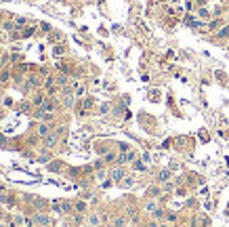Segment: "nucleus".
<instances>
[{
	"mask_svg": "<svg viewBox=\"0 0 229 227\" xmlns=\"http://www.w3.org/2000/svg\"><path fill=\"white\" fill-rule=\"evenodd\" d=\"M55 80H57V86H61V89H65V86H67V82H69L65 74H59V76H57Z\"/></svg>",
	"mask_w": 229,
	"mask_h": 227,
	"instance_id": "12",
	"label": "nucleus"
},
{
	"mask_svg": "<svg viewBox=\"0 0 229 227\" xmlns=\"http://www.w3.org/2000/svg\"><path fill=\"white\" fill-rule=\"evenodd\" d=\"M145 227H160V223H158V221L153 219V221H149V223H147V225H145Z\"/></svg>",
	"mask_w": 229,
	"mask_h": 227,
	"instance_id": "30",
	"label": "nucleus"
},
{
	"mask_svg": "<svg viewBox=\"0 0 229 227\" xmlns=\"http://www.w3.org/2000/svg\"><path fill=\"white\" fill-rule=\"evenodd\" d=\"M48 168H50V170H59L61 166H59V162H53V164H48Z\"/></svg>",
	"mask_w": 229,
	"mask_h": 227,
	"instance_id": "29",
	"label": "nucleus"
},
{
	"mask_svg": "<svg viewBox=\"0 0 229 227\" xmlns=\"http://www.w3.org/2000/svg\"><path fill=\"white\" fill-rule=\"evenodd\" d=\"M145 168H147V164H145V162H141V160H135V162H133V170H139V173H143Z\"/></svg>",
	"mask_w": 229,
	"mask_h": 227,
	"instance_id": "16",
	"label": "nucleus"
},
{
	"mask_svg": "<svg viewBox=\"0 0 229 227\" xmlns=\"http://www.w3.org/2000/svg\"><path fill=\"white\" fill-rule=\"evenodd\" d=\"M126 225V217H116L111 221V227H124Z\"/></svg>",
	"mask_w": 229,
	"mask_h": 227,
	"instance_id": "17",
	"label": "nucleus"
},
{
	"mask_svg": "<svg viewBox=\"0 0 229 227\" xmlns=\"http://www.w3.org/2000/svg\"><path fill=\"white\" fill-rule=\"evenodd\" d=\"M46 103V97L42 92H36V95H32V105H36V107H42Z\"/></svg>",
	"mask_w": 229,
	"mask_h": 227,
	"instance_id": "6",
	"label": "nucleus"
},
{
	"mask_svg": "<svg viewBox=\"0 0 229 227\" xmlns=\"http://www.w3.org/2000/svg\"><path fill=\"white\" fill-rule=\"evenodd\" d=\"M160 193H162V187H149V189H147V196H149V198H153V200H156Z\"/></svg>",
	"mask_w": 229,
	"mask_h": 227,
	"instance_id": "15",
	"label": "nucleus"
},
{
	"mask_svg": "<svg viewBox=\"0 0 229 227\" xmlns=\"http://www.w3.org/2000/svg\"><path fill=\"white\" fill-rule=\"evenodd\" d=\"M63 53H65V48H63V46H61V44L53 46V55H63Z\"/></svg>",
	"mask_w": 229,
	"mask_h": 227,
	"instance_id": "22",
	"label": "nucleus"
},
{
	"mask_svg": "<svg viewBox=\"0 0 229 227\" xmlns=\"http://www.w3.org/2000/svg\"><path fill=\"white\" fill-rule=\"evenodd\" d=\"M177 219H179L177 212H168V215H166V223H177Z\"/></svg>",
	"mask_w": 229,
	"mask_h": 227,
	"instance_id": "21",
	"label": "nucleus"
},
{
	"mask_svg": "<svg viewBox=\"0 0 229 227\" xmlns=\"http://www.w3.org/2000/svg\"><path fill=\"white\" fill-rule=\"evenodd\" d=\"M74 223H76L78 227L82 225V215H76V217H74Z\"/></svg>",
	"mask_w": 229,
	"mask_h": 227,
	"instance_id": "28",
	"label": "nucleus"
},
{
	"mask_svg": "<svg viewBox=\"0 0 229 227\" xmlns=\"http://www.w3.org/2000/svg\"><path fill=\"white\" fill-rule=\"evenodd\" d=\"M30 107H32V103H21V105H19L21 112H30Z\"/></svg>",
	"mask_w": 229,
	"mask_h": 227,
	"instance_id": "25",
	"label": "nucleus"
},
{
	"mask_svg": "<svg viewBox=\"0 0 229 227\" xmlns=\"http://www.w3.org/2000/svg\"><path fill=\"white\" fill-rule=\"evenodd\" d=\"M57 141H59V137L50 133L48 137H44V147H55V145H57Z\"/></svg>",
	"mask_w": 229,
	"mask_h": 227,
	"instance_id": "10",
	"label": "nucleus"
},
{
	"mask_svg": "<svg viewBox=\"0 0 229 227\" xmlns=\"http://www.w3.org/2000/svg\"><path fill=\"white\" fill-rule=\"evenodd\" d=\"M8 80V72H0V82H6Z\"/></svg>",
	"mask_w": 229,
	"mask_h": 227,
	"instance_id": "27",
	"label": "nucleus"
},
{
	"mask_svg": "<svg viewBox=\"0 0 229 227\" xmlns=\"http://www.w3.org/2000/svg\"><path fill=\"white\" fill-rule=\"evenodd\" d=\"M170 177H173V173H170V168H164V170H160L158 173V183H168L170 181Z\"/></svg>",
	"mask_w": 229,
	"mask_h": 227,
	"instance_id": "4",
	"label": "nucleus"
},
{
	"mask_svg": "<svg viewBox=\"0 0 229 227\" xmlns=\"http://www.w3.org/2000/svg\"><path fill=\"white\" fill-rule=\"evenodd\" d=\"M74 212H76V215H86V212H89V204H86V200H78V202H74Z\"/></svg>",
	"mask_w": 229,
	"mask_h": 227,
	"instance_id": "2",
	"label": "nucleus"
},
{
	"mask_svg": "<svg viewBox=\"0 0 229 227\" xmlns=\"http://www.w3.org/2000/svg\"><path fill=\"white\" fill-rule=\"evenodd\" d=\"M227 36H229V25H225L223 30L217 32V38H227Z\"/></svg>",
	"mask_w": 229,
	"mask_h": 227,
	"instance_id": "19",
	"label": "nucleus"
},
{
	"mask_svg": "<svg viewBox=\"0 0 229 227\" xmlns=\"http://www.w3.org/2000/svg\"><path fill=\"white\" fill-rule=\"evenodd\" d=\"M4 219H6V212H4V210H0V221H4Z\"/></svg>",
	"mask_w": 229,
	"mask_h": 227,
	"instance_id": "33",
	"label": "nucleus"
},
{
	"mask_svg": "<svg viewBox=\"0 0 229 227\" xmlns=\"http://www.w3.org/2000/svg\"><path fill=\"white\" fill-rule=\"evenodd\" d=\"M0 227H6V225H4V223H0Z\"/></svg>",
	"mask_w": 229,
	"mask_h": 227,
	"instance_id": "34",
	"label": "nucleus"
},
{
	"mask_svg": "<svg viewBox=\"0 0 229 227\" xmlns=\"http://www.w3.org/2000/svg\"><path fill=\"white\" fill-rule=\"evenodd\" d=\"M158 208H160V206H158V200H153V198H151V200H147V202H145V212L153 215Z\"/></svg>",
	"mask_w": 229,
	"mask_h": 227,
	"instance_id": "8",
	"label": "nucleus"
},
{
	"mask_svg": "<svg viewBox=\"0 0 229 227\" xmlns=\"http://www.w3.org/2000/svg\"><path fill=\"white\" fill-rule=\"evenodd\" d=\"M44 84V80L38 76V74H30L27 76V82H25V91H34V89H38V86H42Z\"/></svg>",
	"mask_w": 229,
	"mask_h": 227,
	"instance_id": "1",
	"label": "nucleus"
},
{
	"mask_svg": "<svg viewBox=\"0 0 229 227\" xmlns=\"http://www.w3.org/2000/svg\"><path fill=\"white\" fill-rule=\"evenodd\" d=\"M89 225L91 227H99L101 225V217H99L97 212H91V215H89Z\"/></svg>",
	"mask_w": 229,
	"mask_h": 227,
	"instance_id": "11",
	"label": "nucleus"
},
{
	"mask_svg": "<svg viewBox=\"0 0 229 227\" xmlns=\"http://www.w3.org/2000/svg\"><path fill=\"white\" fill-rule=\"evenodd\" d=\"M195 4H200V8H202V6L206 4V0H195Z\"/></svg>",
	"mask_w": 229,
	"mask_h": 227,
	"instance_id": "32",
	"label": "nucleus"
},
{
	"mask_svg": "<svg viewBox=\"0 0 229 227\" xmlns=\"http://www.w3.org/2000/svg\"><path fill=\"white\" fill-rule=\"evenodd\" d=\"M219 23H221L219 19H212V21L208 23V30H217V25H219Z\"/></svg>",
	"mask_w": 229,
	"mask_h": 227,
	"instance_id": "24",
	"label": "nucleus"
},
{
	"mask_svg": "<svg viewBox=\"0 0 229 227\" xmlns=\"http://www.w3.org/2000/svg\"><path fill=\"white\" fill-rule=\"evenodd\" d=\"M103 162H107V164H116V162H118V154H116V151H105Z\"/></svg>",
	"mask_w": 229,
	"mask_h": 227,
	"instance_id": "9",
	"label": "nucleus"
},
{
	"mask_svg": "<svg viewBox=\"0 0 229 227\" xmlns=\"http://www.w3.org/2000/svg\"><path fill=\"white\" fill-rule=\"evenodd\" d=\"M72 210H74V204H72V202H67V200H63V202H61V212H63V215H67V212H72Z\"/></svg>",
	"mask_w": 229,
	"mask_h": 227,
	"instance_id": "13",
	"label": "nucleus"
},
{
	"mask_svg": "<svg viewBox=\"0 0 229 227\" xmlns=\"http://www.w3.org/2000/svg\"><path fill=\"white\" fill-rule=\"evenodd\" d=\"M111 179H114V181H118V183L122 181V179H126V177H124V168L116 164V168L111 170Z\"/></svg>",
	"mask_w": 229,
	"mask_h": 227,
	"instance_id": "5",
	"label": "nucleus"
},
{
	"mask_svg": "<svg viewBox=\"0 0 229 227\" xmlns=\"http://www.w3.org/2000/svg\"><path fill=\"white\" fill-rule=\"evenodd\" d=\"M40 109H42L44 114H55V103H53V101H46V103L42 105V107H40Z\"/></svg>",
	"mask_w": 229,
	"mask_h": 227,
	"instance_id": "14",
	"label": "nucleus"
},
{
	"mask_svg": "<svg viewBox=\"0 0 229 227\" xmlns=\"http://www.w3.org/2000/svg\"><path fill=\"white\" fill-rule=\"evenodd\" d=\"M95 177H97V179H99V181H103V179H105V177H107V170H105V168H99V170H97V175H95Z\"/></svg>",
	"mask_w": 229,
	"mask_h": 227,
	"instance_id": "20",
	"label": "nucleus"
},
{
	"mask_svg": "<svg viewBox=\"0 0 229 227\" xmlns=\"http://www.w3.org/2000/svg\"><path fill=\"white\" fill-rule=\"evenodd\" d=\"M34 223H36V225L46 227V225H50V219L46 217L44 212H34Z\"/></svg>",
	"mask_w": 229,
	"mask_h": 227,
	"instance_id": "3",
	"label": "nucleus"
},
{
	"mask_svg": "<svg viewBox=\"0 0 229 227\" xmlns=\"http://www.w3.org/2000/svg\"><path fill=\"white\" fill-rule=\"evenodd\" d=\"M40 28H42V32H48L50 28H48V23H40Z\"/></svg>",
	"mask_w": 229,
	"mask_h": 227,
	"instance_id": "31",
	"label": "nucleus"
},
{
	"mask_svg": "<svg viewBox=\"0 0 229 227\" xmlns=\"http://www.w3.org/2000/svg\"><path fill=\"white\" fill-rule=\"evenodd\" d=\"M50 128H53V126H50L48 122H40V124H38V135L44 139V137L50 135Z\"/></svg>",
	"mask_w": 229,
	"mask_h": 227,
	"instance_id": "7",
	"label": "nucleus"
},
{
	"mask_svg": "<svg viewBox=\"0 0 229 227\" xmlns=\"http://www.w3.org/2000/svg\"><path fill=\"white\" fill-rule=\"evenodd\" d=\"M53 212H57V215H63V212H61V202H53Z\"/></svg>",
	"mask_w": 229,
	"mask_h": 227,
	"instance_id": "23",
	"label": "nucleus"
},
{
	"mask_svg": "<svg viewBox=\"0 0 229 227\" xmlns=\"http://www.w3.org/2000/svg\"><path fill=\"white\" fill-rule=\"evenodd\" d=\"M198 17H200V19H204V21H206V19H210V11H208V8H206V6H202V8H200V11H198Z\"/></svg>",
	"mask_w": 229,
	"mask_h": 227,
	"instance_id": "18",
	"label": "nucleus"
},
{
	"mask_svg": "<svg viewBox=\"0 0 229 227\" xmlns=\"http://www.w3.org/2000/svg\"><path fill=\"white\" fill-rule=\"evenodd\" d=\"M99 109H101V114H107V112H109V103H103Z\"/></svg>",
	"mask_w": 229,
	"mask_h": 227,
	"instance_id": "26",
	"label": "nucleus"
}]
</instances>
